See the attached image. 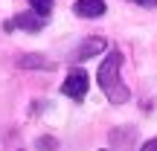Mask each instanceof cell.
<instances>
[{"label": "cell", "instance_id": "obj_10", "mask_svg": "<svg viewBox=\"0 0 157 151\" xmlns=\"http://www.w3.org/2000/svg\"><path fill=\"white\" fill-rule=\"evenodd\" d=\"M128 3H137V6H143V9H154L157 0H128Z\"/></svg>", "mask_w": 157, "mask_h": 151}, {"label": "cell", "instance_id": "obj_6", "mask_svg": "<svg viewBox=\"0 0 157 151\" xmlns=\"http://www.w3.org/2000/svg\"><path fill=\"white\" fill-rule=\"evenodd\" d=\"M17 67L32 73V70H56V64H52L44 52H26V55L17 58Z\"/></svg>", "mask_w": 157, "mask_h": 151}, {"label": "cell", "instance_id": "obj_11", "mask_svg": "<svg viewBox=\"0 0 157 151\" xmlns=\"http://www.w3.org/2000/svg\"><path fill=\"white\" fill-rule=\"evenodd\" d=\"M140 151H157V137H154V140H148V142H146V145H143Z\"/></svg>", "mask_w": 157, "mask_h": 151}, {"label": "cell", "instance_id": "obj_9", "mask_svg": "<svg viewBox=\"0 0 157 151\" xmlns=\"http://www.w3.org/2000/svg\"><path fill=\"white\" fill-rule=\"evenodd\" d=\"M35 148H41V151H58V140H52V137H38V140H35Z\"/></svg>", "mask_w": 157, "mask_h": 151}, {"label": "cell", "instance_id": "obj_1", "mask_svg": "<svg viewBox=\"0 0 157 151\" xmlns=\"http://www.w3.org/2000/svg\"><path fill=\"white\" fill-rule=\"evenodd\" d=\"M122 52L119 50H111L105 55V61H102V67L96 70V81H99L102 93L108 96V102L111 105H125V102L131 99V90L128 84L122 81Z\"/></svg>", "mask_w": 157, "mask_h": 151}, {"label": "cell", "instance_id": "obj_3", "mask_svg": "<svg viewBox=\"0 0 157 151\" xmlns=\"http://www.w3.org/2000/svg\"><path fill=\"white\" fill-rule=\"evenodd\" d=\"M44 23H47V17H41L38 12H23V15H15L3 23V32H17V29H23V32H41Z\"/></svg>", "mask_w": 157, "mask_h": 151}, {"label": "cell", "instance_id": "obj_4", "mask_svg": "<svg viewBox=\"0 0 157 151\" xmlns=\"http://www.w3.org/2000/svg\"><path fill=\"white\" fill-rule=\"evenodd\" d=\"M105 47H108V41L105 38H99V35H90V38H84L82 44L73 50V55H70V61L78 64V61H87V58H93V55H102L105 52Z\"/></svg>", "mask_w": 157, "mask_h": 151}, {"label": "cell", "instance_id": "obj_5", "mask_svg": "<svg viewBox=\"0 0 157 151\" xmlns=\"http://www.w3.org/2000/svg\"><path fill=\"white\" fill-rule=\"evenodd\" d=\"M108 140H111L113 148H119V151H131V148L137 145V128H134V125H119V128H111Z\"/></svg>", "mask_w": 157, "mask_h": 151}, {"label": "cell", "instance_id": "obj_2", "mask_svg": "<svg viewBox=\"0 0 157 151\" xmlns=\"http://www.w3.org/2000/svg\"><path fill=\"white\" fill-rule=\"evenodd\" d=\"M87 90H90V76L82 67H73L67 73V78H64V84H61V93L67 99H73V102H84Z\"/></svg>", "mask_w": 157, "mask_h": 151}, {"label": "cell", "instance_id": "obj_7", "mask_svg": "<svg viewBox=\"0 0 157 151\" xmlns=\"http://www.w3.org/2000/svg\"><path fill=\"white\" fill-rule=\"evenodd\" d=\"M105 0H76L73 3V12L78 17H102L105 15Z\"/></svg>", "mask_w": 157, "mask_h": 151}, {"label": "cell", "instance_id": "obj_12", "mask_svg": "<svg viewBox=\"0 0 157 151\" xmlns=\"http://www.w3.org/2000/svg\"><path fill=\"white\" fill-rule=\"evenodd\" d=\"M102 151H111V148H102Z\"/></svg>", "mask_w": 157, "mask_h": 151}, {"label": "cell", "instance_id": "obj_8", "mask_svg": "<svg viewBox=\"0 0 157 151\" xmlns=\"http://www.w3.org/2000/svg\"><path fill=\"white\" fill-rule=\"evenodd\" d=\"M29 6H32V12H38L41 17H50V12H52V3L56 0H26Z\"/></svg>", "mask_w": 157, "mask_h": 151}]
</instances>
